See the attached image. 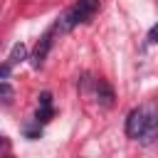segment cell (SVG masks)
Here are the masks:
<instances>
[{"label": "cell", "instance_id": "6da1fadb", "mask_svg": "<svg viewBox=\"0 0 158 158\" xmlns=\"http://www.w3.org/2000/svg\"><path fill=\"white\" fill-rule=\"evenodd\" d=\"M99 10V0H77L57 22H54V32H69L72 27L81 25V22H89Z\"/></svg>", "mask_w": 158, "mask_h": 158}, {"label": "cell", "instance_id": "7a4b0ae2", "mask_svg": "<svg viewBox=\"0 0 158 158\" xmlns=\"http://www.w3.org/2000/svg\"><path fill=\"white\" fill-rule=\"evenodd\" d=\"M148 109H151V106H148ZM148 109L138 106V109H133V111L126 116V136H128V138H136V141H138V136L143 133L146 121H148Z\"/></svg>", "mask_w": 158, "mask_h": 158}, {"label": "cell", "instance_id": "3957f363", "mask_svg": "<svg viewBox=\"0 0 158 158\" xmlns=\"http://www.w3.org/2000/svg\"><path fill=\"white\" fill-rule=\"evenodd\" d=\"M52 35H54V30H47V32L40 37V42H37V47H35L32 57H30V64H32L35 69H40V67L44 64L47 52H49V47H52Z\"/></svg>", "mask_w": 158, "mask_h": 158}, {"label": "cell", "instance_id": "277c9868", "mask_svg": "<svg viewBox=\"0 0 158 158\" xmlns=\"http://www.w3.org/2000/svg\"><path fill=\"white\" fill-rule=\"evenodd\" d=\"M52 118V94L49 91H42L40 94V109L35 114V121L37 123H47Z\"/></svg>", "mask_w": 158, "mask_h": 158}, {"label": "cell", "instance_id": "5b68a950", "mask_svg": "<svg viewBox=\"0 0 158 158\" xmlns=\"http://www.w3.org/2000/svg\"><path fill=\"white\" fill-rule=\"evenodd\" d=\"M138 141H141L143 146H151V143L156 141V111H153V106L148 109V121H146V128H143V133L138 136Z\"/></svg>", "mask_w": 158, "mask_h": 158}, {"label": "cell", "instance_id": "8992f818", "mask_svg": "<svg viewBox=\"0 0 158 158\" xmlns=\"http://www.w3.org/2000/svg\"><path fill=\"white\" fill-rule=\"evenodd\" d=\"M96 96H99V101H101L104 106H111V101H114L111 86H109L106 81H101V79H99V84H96Z\"/></svg>", "mask_w": 158, "mask_h": 158}, {"label": "cell", "instance_id": "52a82bcc", "mask_svg": "<svg viewBox=\"0 0 158 158\" xmlns=\"http://www.w3.org/2000/svg\"><path fill=\"white\" fill-rule=\"evenodd\" d=\"M27 59V47L22 44V42H17L12 49H10V59H7V64L12 67V64H20V62H25Z\"/></svg>", "mask_w": 158, "mask_h": 158}, {"label": "cell", "instance_id": "ba28073f", "mask_svg": "<svg viewBox=\"0 0 158 158\" xmlns=\"http://www.w3.org/2000/svg\"><path fill=\"white\" fill-rule=\"evenodd\" d=\"M10 96H12V86L0 81V99H10Z\"/></svg>", "mask_w": 158, "mask_h": 158}, {"label": "cell", "instance_id": "9c48e42d", "mask_svg": "<svg viewBox=\"0 0 158 158\" xmlns=\"http://www.w3.org/2000/svg\"><path fill=\"white\" fill-rule=\"evenodd\" d=\"M10 69H12V67H10L7 62H5V64H0V79H5V77H10Z\"/></svg>", "mask_w": 158, "mask_h": 158}, {"label": "cell", "instance_id": "30bf717a", "mask_svg": "<svg viewBox=\"0 0 158 158\" xmlns=\"http://www.w3.org/2000/svg\"><path fill=\"white\" fill-rule=\"evenodd\" d=\"M156 35H158V27H151V30H148V42H151V44L156 42Z\"/></svg>", "mask_w": 158, "mask_h": 158}, {"label": "cell", "instance_id": "8fae6325", "mask_svg": "<svg viewBox=\"0 0 158 158\" xmlns=\"http://www.w3.org/2000/svg\"><path fill=\"white\" fill-rule=\"evenodd\" d=\"M5 143H7V138H5L2 133H0V146H5Z\"/></svg>", "mask_w": 158, "mask_h": 158}, {"label": "cell", "instance_id": "7c38bea8", "mask_svg": "<svg viewBox=\"0 0 158 158\" xmlns=\"http://www.w3.org/2000/svg\"><path fill=\"white\" fill-rule=\"evenodd\" d=\"M2 158H15V156H2Z\"/></svg>", "mask_w": 158, "mask_h": 158}]
</instances>
